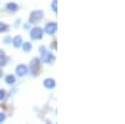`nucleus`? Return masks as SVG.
I'll return each instance as SVG.
<instances>
[{"instance_id":"ddd939ff","label":"nucleus","mask_w":125,"mask_h":124,"mask_svg":"<svg viewBox=\"0 0 125 124\" xmlns=\"http://www.w3.org/2000/svg\"><path fill=\"white\" fill-rule=\"evenodd\" d=\"M9 30V25L4 24V23H0V33H4V32H8Z\"/></svg>"},{"instance_id":"f03ea898","label":"nucleus","mask_w":125,"mask_h":124,"mask_svg":"<svg viewBox=\"0 0 125 124\" xmlns=\"http://www.w3.org/2000/svg\"><path fill=\"white\" fill-rule=\"evenodd\" d=\"M44 16V13L41 11V10H35V11H33L30 14V18H29V22L33 24V23H38L40 22L41 19H43Z\"/></svg>"},{"instance_id":"4468645a","label":"nucleus","mask_w":125,"mask_h":124,"mask_svg":"<svg viewBox=\"0 0 125 124\" xmlns=\"http://www.w3.org/2000/svg\"><path fill=\"white\" fill-rule=\"evenodd\" d=\"M11 41H13V38L11 36H5L3 39V43L4 44H11Z\"/></svg>"},{"instance_id":"f257e3e1","label":"nucleus","mask_w":125,"mask_h":124,"mask_svg":"<svg viewBox=\"0 0 125 124\" xmlns=\"http://www.w3.org/2000/svg\"><path fill=\"white\" fill-rule=\"evenodd\" d=\"M39 69H40V59L34 58L33 60L30 61V73L33 75H38Z\"/></svg>"},{"instance_id":"a211bd4d","label":"nucleus","mask_w":125,"mask_h":124,"mask_svg":"<svg viewBox=\"0 0 125 124\" xmlns=\"http://www.w3.org/2000/svg\"><path fill=\"white\" fill-rule=\"evenodd\" d=\"M39 50H40V53H43V51H45V46H44V45H41V46L39 48Z\"/></svg>"},{"instance_id":"f8f14e48","label":"nucleus","mask_w":125,"mask_h":124,"mask_svg":"<svg viewBox=\"0 0 125 124\" xmlns=\"http://www.w3.org/2000/svg\"><path fill=\"white\" fill-rule=\"evenodd\" d=\"M5 83H6V84H14V83H15V77L14 75L5 77Z\"/></svg>"},{"instance_id":"20e7f679","label":"nucleus","mask_w":125,"mask_h":124,"mask_svg":"<svg viewBox=\"0 0 125 124\" xmlns=\"http://www.w3.org/2000/svg\"><path fill=\"white\" fill-rule=\"evenodd\" d=\"M55 60V56L53 55V53H50V51H43L41 53V61L43 63H51V61Z\"/></svg>"},{"instance_id":"2eb2a0df","label":"nucleus","mask_w":125,"mask_h":124,"mask_svg":"<svg viewBox=\"0 0 125 124\" xmlns=\"http://www.w3.org/2000/svg\"><path fill=\"white\" fill-rule=\"evenodd\" d=\"M51 8H53V10L55 13L58 11V0H53V3H51Z\"/></svg>"},{"instance_id":"0eeeda50","label":"nucleus","mask_w":125,"mask_h":124,"mask_svg":"<svg viewBox=\"0 0 125 124\" xmlns=\"http://www.w3.org/2000/svg\"><path fill=\"white\" fill-rule=\"evenodd\" d=\"M44 87H45L46 89H53V88H55V80L51 79V78L45 79V80H44Z\"/></svg>"},{"instance_id":"9d476101","label":"nucleus","mask_w":125,"mask_h":124,"mask_svg":"<svg viewBox=\"0 0 125 124\" xmlns=\"http://www.w3.org/2000/svg\"><path fill=\"white\" fill-rule=\"evenodd\" d=\"M8 60H9V58H6V55L4 54V51H1V50H0V67L5 65Z\"/></svg>"},{"instance_id":"7ed1b4c3","label":"nucleus","mask_w":125,"mask_h":124,"mask_svg":"<svg viewBox=\"0 0 125 124\" xmlns=\"http://www.w3.org/2000/svg\"><path fill=\"white\" fill-rule=\"evenodd\" d=\"M30 38L33 40H40L41 38H43V29L39 28V26L33 28L31 32H30Z\"/></svg>"},{"instance_id":"f3484780","label":"nucleus","mask_w":125,"mask_h":124,"mask_svg":"<svg viewBox=\"0 0 125 124\" xmlns=\"http://www.w3.org/2000/svg\"><path fill=\"white\" fill-rule=\"evenodd\" d=\"M5 119H6V115L4 114V113H0V123H3Z\"/></svg>"},{"instance_id":"39448f33","label":"nucleus","mask_w":125,"mask_h":124,"mask_svg":"<svg viewBox=\"0 0 125 124\" xmlns=\"http://www.w3.org/2000/svg\"><path fill=\"white\" fill-rule=\"evenodd\" d=\"M56 29H58V24L55 22H51V23H48L45 25V29H44V32L49 35H53L55 32H56Z\"/></svg>"},{"instance_id":"dca6fc26","label":"nucleus","mask_w":125,"mask_h":124,"mask_svg":"<svg viewBox=\"0 0 125 124\" xmlns=\"http://www.w3.org/2000/svg\"><path fill=\"white\" fill-rule=\"evenodd\" d=\"M5 95H6V91L4 89H0V100H3L5 98Z\"/></svg>"},{"instance_id":"9b49d317","label":"nucleus","mask_w":125,"mask_h":124,"mask_svg":"<svg viewBox=\"0 0 125 124\" xmlns=\"http://www.w3.org/2000/svg\"><path fill=\"white\" fill-rule=\"evenodd\" d=\"M20 46L23 48V51H24V53H29V51L31 50V48H33V46H31V44L28 43V41H25V43H21V45H20Z\"/></svg>"},{"instance_id":"aec40b11","label":"nucleus","mask_w":125,"mask_h":124,"mask_svg":"<svg viewBox=\"0 0 125 124\" xmlns=\"http://www.w3.org/2000/svg\"><path fill=\"white\" fill-rule=\"evenodd\" d=\"M0 77H1V70H0Z\"/></svg>"},{"instance_id":"6ab92c4d","label":"nucleus","mask_w":125,"mask_h":124,"mask_svg":"<svg viewBox=\"0 0 125 124\" xmlns=\"http://www.w3.org/2000/svg\"><path fill=\"white\" fill-rule=\"evenodd\" d=\"M24 29H30V24H25L24 25Z\"/></svg>"},{"instance_id":"6e6552de","label":"nucleus","mask_w":125,"mask_h":124,"mask_svg":"<svg viewBox=\"0 0 125 124\" xmlns=\"http://www.w3.org/2000/svg\"><path fill=\"white\" fill-rule=\"evenodd\" d=\"M11 43L14 44L15 48H19L20 45H21V43H23V39H21V36H20V35H18V36H15V38L13 39Z\"/></svg>"},{"instance_id":"423d86ee","label":"nucleus","mask_w":125,"mask_h":124,"mask_svg":"<svg viewBox=\"0 0 125 124\" xmlns=\"http://www.w3.org/2000/svg\"><path fill=\"white\" fill-rule=\"evenodd\" d=\"M28 71H29V69H28V67L24 65V64L18 65L16 69H15V73H16L19 77H24V75H26V74H28Z\"/></svg>"},{"instance_id":"1a4fd4ad","label":"nucleus","mask_w":125,"mask_h":124,"mask_svg":"<svg viewBox=\"0 0 125 124\" xmlns=\"http://www.w3.org/2000/svg\"><path fill=\"white\" fill-rule=\"evenodd\" d=\"M6 10H8V11H10V13H15L16 10H18V5L15 3H9L6 5Z\"/></svg>"}]
</instances>
